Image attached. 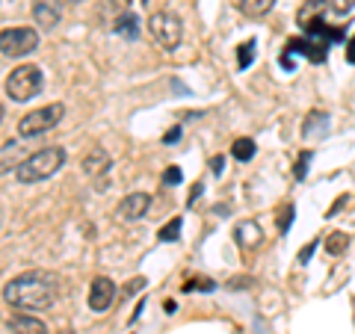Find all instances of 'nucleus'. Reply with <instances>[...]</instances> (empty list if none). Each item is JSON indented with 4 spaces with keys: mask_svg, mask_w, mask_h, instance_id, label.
Masks as SVG:
<instances>
[{
    "mask_svg": "<svg viewBox=\"0 0 355 334\" xmlns=\"http://www.w3.org/2000/svg\"><path fill=\"white\" fill-rule=\"evenodd\" d=\"M60 278L48 270H30L6 281L3 299L18 310H44L57 302Z\"/></svg>",
    "mask_w": 355,
    "mask_h": 334,
    "instance_id": "nucleus-1",
    "label": "nucleus"
},
{
    "mask_svg": "<svg viewBox=\"0 0 355 334\" xmlns=\"http://www.w3.org/2000/svg\"><path fill=\"white\" fill-rule=\"evenodd\" d=\"M62 166H65V148L51 146V148H42L36 154H30V157L15 169V177L21 184H39V181L53 177Z\"/></svg>",
    "mask_w": 355,
    "mask_h": 334,
    "instance_id": "nucleus-2",
    "label": "nucleus"
},
{
    "mask_svg": "<svg viewBox=\"0 0 355 334\" xmlns=\"http://www.w3.org/2000/svg\"><path fill=\"white\" fill-rule=\"evenodd\" d=\"M42 86H44V74L36 65H18V69L6 77V95L18 104L36 98L42 92Z\"/></svg>",
    "mask_w": 355,
    "mask_h": 334,
    "instance_id": "nucleus-3",
    "label": "nucleus"
},
{
    "mask_svg": "<svg viewBox=\"0 0 355 334\" xmlns=\"http://www.w3.org/2000/svg\"><path fill=\"white\" fill-rule=\"evenodd\" d=\"M65 116V107L62 104H48L42 109H33V113H27L24 118L18 121V133L21 137H42V133L53 130L62 121Z\"/></svg>",
    "mask_w": 355,
    "mask_h": 334,
    "instance_id": "nucleus-4",
    "label": "nucleus"
},
{
    "mask_svg": "<svg viewBox=\"0 0 355 334\" xmlns=\"http://www.w3.org/2000/svg\"><path fill=\"white\" fill-rule=\"evenodd\" d=\"M148 33L151 39L163 44V48H178L181 44V36H184V24L181 18L172 15V12H154L148 18Z\"/></svg>",
    "mask_w": 355,
    "mask_h": 334,
    "instance_id": "nucleus-5",
    "label": "nucleus"
},
{
    "mask_svg": "<svg viewBox=\"0 0 355 334\" xmlns=\"http://www.w3.org/2000/svg\"><path fill=\"white\" fill-rule=\"evenodd\" d=\"M39 48V33L33 27H12L0 33V53L6 57H27Z\"/></svg>",
    "mask_w": 355,
    "mask_h": 334,
    "instance_id": "nucleus-6",
    "label": "nucleus"
},
{
    "mask_svg": "<svg viewBox=\"0 0 355 334\" xmlns=\"http://www.w3.org/2000/svg\"><path fill=\"white\" fill-rule=\"evenodd\" d=\"M89 308L95 310V314H104V310H110V305L116 302V284L110 281L107 275H98L92 287H89Z\"/></svg>",
    "mask_w": 355,
    "mask_h": 334,
    "instance_id": "nucleus-7",
    "label": "nucleus"
},
{
    "mask_svg": "<svg viewBox=\"0 0 355 334\" xmlns=\"http://www.w3.org/2000/svg\"><path fill=\"white\" fill-rule=\"evenodd\" d=\"M148 207H151V195L148 193H130V195H125L119 202L116 216H119V222H137V219H142L148 213Z\"/></svg>",
    "mask_w": 355,
    "mask_h": 334,
    "instance_id": "nucleus-8",
    "label": "nucleus"
},
{
    "mask_svg": "<svg viewBox=\"0 0 355 334\" xmlns=\"http://www.w3.org/2000/svg\"><path fill=\"white\" fill-rule=\"evenodd\" d=\"M30 12H33V18H36L39 27L53 30L62 18V0H33Z\"/></svg>",
    "mask_w": 355,
    "mask_h": 334,
    "instance_id": "nucleus-9",
    "label": "nucleus"
},
{
    "mask_svg": "<svg viewBox=\"0 0 355 334\" xmlns=\"http://www.w3.org/2000/svg\"><path fill=\"white\" fill-rule=\"evenodd\" d=\"M329 12V3L326 0H308V3L299 9V27H302L305 33L317 30L320 24H323V15Z\"/></svg>",
    "mask_w": 355,
    "mask_h": 334,
    "instance_id": "nucleus-10",
    "label": "nucleus"
},
{
    "mask_svg": "<svg viewBox=\"0 0 355 334\" xmlns=\"http://www.w3.org/2000/svg\"><path fill=\"white\" fill-rule=\"evenodd\" d=\"M234 240L243 252H254V249H261V243H263V231L258 222H240L234 228Z\"/></svg>",
    "mask_w": 355,
    "mask_h": 334,
    "instance_id": "nucleus-11",
    "label": "nucleus"
},
{
    "mask_svg": "<svg viewBox=\"0 0 355 334\" xmlns=\"http://www.w3.org/2000/svg\"><path fill=\"white\" fill-rule=\"evenodd\" d=\"M110 166H113V160H110V154L104 148H92L83 157V172L89 177H98V175H107L110 172Z\"/></svg>",
    "mask_w": 355,
    "mask_h": 334,
    "instance_id": "nucleus-12",
    "label": "nucleus"
},
{
    "mask_svg": "<svg viewBox=\"0 0 355 334\" xmlns=\"http://www.w3.org/2000/svg\"><path fill=\"white\" fill-rule=\"evenodd\" d=\"M9 331L12 334H48V326L36 317H27V314H15L9 319Z\"/></svg>",
    "mask_w": 355,
    "mask_h": 334,
    "instance_id": "nucleus-13",
    "label": "nucleus"
},
{
    "mask_svg": "<svg viewBox=\"0 0 355 334\" xmlns=\"http://www.w3.org/2000/svg\"><path fill=\"white\" fill-rule=\"evenodd\" d=\"M234 6L249 18H263L275 6V0H234Z\"/></svg>",
    "mask_w": 355,
    "mask_h": 334,
    "instance_id": "nucleus-14",
    "label": "nucleus"
},
{
    "mask_svg": "<svg viewBox=\"0 0 355 334\" xmlns=\"http://www.w3.org/2000/svg\"><path fill=\"white\" fill-rule=\"evenodd\" d=\"M113 30L121 33V36L137 39V15H133V12H121V15L113 21Z\"/></svg>",
    "mask_w": 355,
    "mask_h": 334,
    "instance_id": "nucleus-15",
    "label": "nucleus"
},
{
    "mask_svg": "<svg viewBox=\"0 0 355 334\" xmlns=\"http://www.w3.org/2000/svg\"><path fill=\"white\" fill-rule=\"evenodd\" d=\"M323 246H326V252H329V254H343V252L349 249V237H347L343 231H331L329 237H326Z\"/></svg>",
    "mask_w": 355,
    "mask_h": 334,
    "instance_id": "nucleus-16",
    "label": "nucleus"
},
{
    "mask_svg": "<svg viewBox=\"0 0 355 334\" xmlns=\"http://www.w3.org/2000/svg\"><path fill=\"white\" fill-rule=\"evenodd\" d=\"M254 151H258V148H254L252 139H237L234 146H231V157L240 160V163H249L254 157Z\"/></svg>",
    "mask_w": 355,
    "mask_h": 334,
    "instance_id": "nucleus-17",
    "label": "nucleus"
},
{
    "mask_svg": "<svg viewBox=\"0 0 355 334\" xmlns=\"http://www.w3.org/2000/svg\"><path fill=\"white\" fill-rule=\"evenodd\" d=\"M18 154H21V142H9V146L3 148V154H0V172H6L9 163L18 169V166L24 163V160H18Z\"/></svg>",
    "mask_w": 355,
    "mask_h": 334,
    "instance_id": "nucleus-18",
    "label": "nucleus"
},
{
    "mask_svg": "<svg viewBox=\"0 0 355 334\" xmlns=\"http://www.w3.org/2000/svg\"><path fill=\"white\" fill-rule=\"evenodd\" d=\"M181 228H184V219L181 216H175V219H169L166 225L157 231V240H163V243H175L178 240V234H181Z\"/></svg>",
    "mask_w": 355,
    "mask_h": 334,
    "instance_id": "nucleus-19",
    "label": "nucleus"
},
{
    "mask_svg": "<svg viewBox=\"0 0 355 334\" xmlns=\"http://www.w3.org/2000/svg\"><path fill=\"white\" fill-rule=\"evenodd\" d=\"M252 60H254V39L243 42L240 48H237V65H240V69H249Z\"/></svg>",
    "mask_w": 355,
    "mask_h": 334,
    "instance_id": "nucleus-20",
    "label": "nucleus"
},
{
    "mask_svg": "<svg viewBox=\"0 0 355 334\" xmlns=\"http://www.w3.org/2000/svg\"><path fill=\"white\" fill-rule=\"evenodd\" d=\"M314 160V154L311 151H302L299 154V163L293 166V175H296V181H305V175H308V163Z\"/></svg>",
    "mask_w": 355,
    "mask_h": 334,
    "instance_id": "nucleus-21",
    "label": "nucleus"
},
{
    "mask_svg": "<svg viewBox=\"0 0 355 334\" xmlns=\"http://www.w3.org/2000/svg\"><path fill=\"white\" fill-rule=\"evenodd\" d=\"M291 219H293V207L284 204V207H282V216H279V231H282V234H287V228H291Z\"/></svg>",
    "mask_w": 355,
    "mask_h": 334,
    "instance_id": "nucleus-22",
    "label": "nucleus"
},
{
    "mask_svg": "<svg viewBox=\"0 0 355 334\" xmlns=\"http://www.w3.org/2000/svg\"><path fill=\"white\" fill-rule=\"evenodd\" d=\"M181 177H184L181 169H178V166H169V169L163 172V184H169V186H172V184H181Z\"/></svg>",
    "mask_w": 355,
    "mask_h": 334,
    "instance_id": "nucleus-23",
    "label": "nucleus"
},
{
    "mask_svg": "<svg viewBox=\"0 0 355 334\" xmlns=\"http://www.w3.org/2000/svg\"><path fill=\"white\" fill-rule=\"evenodd\" d=\"M331 6H335V12L347 15V12H352V9H355V0H331Z\"/></svg>",
    "mask_w": 355,
    "mask_h": 334,
    "instance_id": "nucleus-24",
    "label": "nucleus"
},
{
    "mask_svg": "<svg viewBox=\"0 0 355 334\" xmlns=\"http://www.w3.org/2000/svg\"><path fill=\"white\" fill-rule=\"evenodd\" d=\"M317 246H320V240H314V243H311V246H305L302 252H299V263H308V261H311V254L317 252Z\"/></svg>",
    "mask_w": 355,
    "mask_h": 334,
    "instance_id": "nucleus-25",
    "label": "nucleus"
},
{
    "mask_svg": "<svg viewBox=\"0 0 355 334\" xmlns=\"http://www.w3.org/2000/svg\"><path fill=\"white\" fill-rule=\"evenodd\" d=\"M142 287H146V278H133V281L125 287V290H128V296H130V293H139Z\"/></svg>",
    "mask_w": 355,
    "mask_h": 334,
    "instance_id": "nucleus-26",
    "label": "nucleus"
},
{
    "mask_svg": "<svg viewBox=\"0 0 355 334\" xmlns=\"http://www.w3.org/2000/svg\"><path fill=\"white\" fill-rule=\"evenodd\" d=\"M175 139H181V128H172L169 133H166V137H163V142H166V146H169V142H175Z\"/></svg>",
    "mask_w": 355,
    "mask_h": 334,
    "instance_id": "nucleus-27",
    "label": "nucleus"
},
{
    "mask_svg": "<svg viewBox=\"0 0 355 334\" xmlns=\"http://www.w3.org/2000/svg\"><path fill=\"white\" fill-rule=\"evenodd\" d=\"M347 60L355 65V36L349 39V44H347Z\"/></svg>",
    "mask_w": 355,
    "mask_h": 334,
    "instance_id": "nucleus-28",
    "label": "nucleus"
},
{
    "mask_svg": "<svg viewBox=\"0 0 355 334\" xmlns=\"http://www.w3.org/2000/svg\"><path fill=\"white\" fill-rule=\"evenodd\" d=\"M210 169H214V175H222V157H214V160H210Z\"/></svg>",
    "mask_w": 355,
    "mask_h": 334,
    "instance_id": "nucleus-29",
    "label": "nucleus"
},
{
    "mask_svg": "<svg viewBox=\"0 0 355 334\" xmlns=\"http://www.w3.org/2000/svg\"><path fill=\"white\" fill-rule=\"evenodd\" d=\"M198 193H202V184H193V193H190V204H193L196 198H198Z\"/></svg>",
    "mask_w": 355,
    "mask_h": 334,
    "instance_id": "nucleus-30",
    "label": "nucleus"
},
{
    "mask_svg": "<svg viewBox=\"0 0 355 334\" xmlns=\"http://www.w3.org/2000/svg\"><path fill=\"white\" fill-rule=\"evenodd\" d=\"M0 121H3V107H0Z\"/></svg>",
    "mask_w": 355,
    "mask_h": 334,
    "instance_id": "nucleus-31",
    "label": "nucleus"
},
{
    "mask_svg": "<svg viewBox=\"0 0 355 334\" xmlns=\"http://www.w3.org/2000/svg\"><path fill=\"white\" fill-rule=\"evenodd\" d=\"M60 334H74V331H60Z\"/></svg>",
    "mask_w": 355,
    "mask_h": 334,
    "instance_id": "nucleus-32",
    "label": "nucleus"
}]
</instances>
